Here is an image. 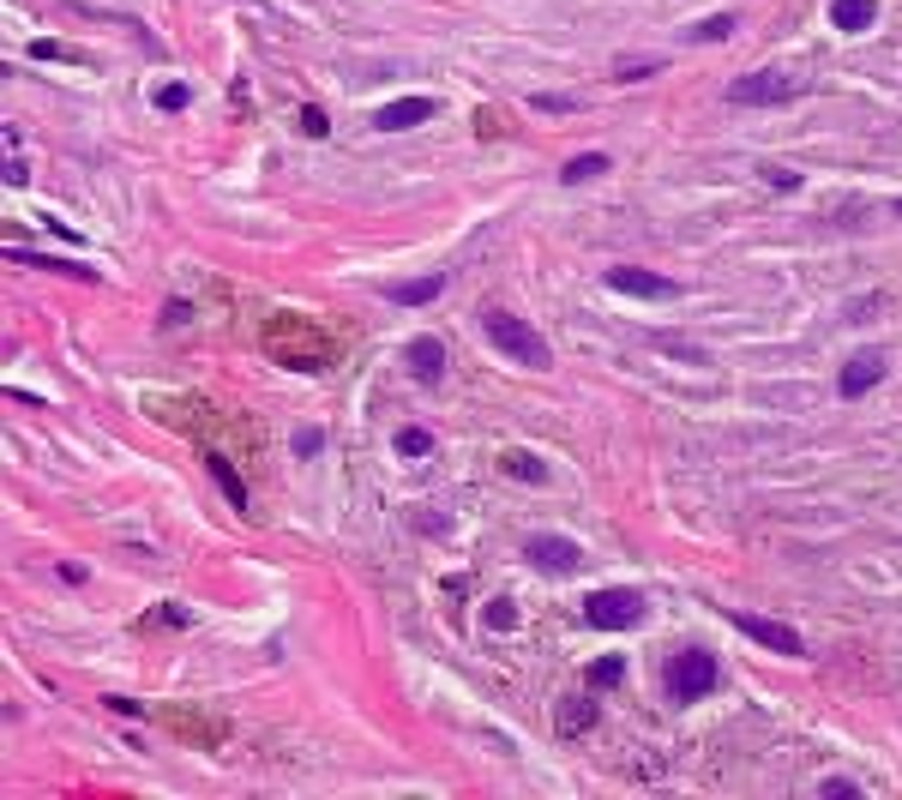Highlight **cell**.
Returning a JSON list of instances; mask_svg holds the SVG:
<instances>
[{"instance_id":"cell-7","label":"cell","mask_w":902,"mask_h":800,"mask_svg":"<svg viewBox=\"0 0 902 800\" xmlns=\"http://www.w3.org/2000/svg\"><path fill=\"white\" fill-rule=\"evenodd\" d=\"M734 626L746 632L752 644H765V650H777V656H806V644H801V632L794 626H782V621H765V614H734Z\"/></svg>"},{"instance_id":"cell-30","label":"cell","mask_w":902,"mask_h":800,"mask_svg":"<svg viewBox=\"0 0 902 800\" xmlns=\"http://www.w3.org/2000/svg\"><path fill=\"white\" fill-rule=\"evenodd\" d=\"M765 180H770V187H777V193H794V187H801V175H794V169H777V163H770V169H765Z\"/></svg>"},{"instance_id":"cell-16","label":"cell","mask_w":902,"mask_h":800,"mask_svg":"<svg viewBox=\"0 0 902 800\" xmlns=\"http://www.w3.org/2000/svg\"><path fill=\"white\" fill-rule=\"evenodd\" d=\"M596 175H608V151H584V157H572L560 169L565 187H584V180H596Z\"/></svg>"},{"instance_id":"cell-31","label":"cell","mask_w":902,"mask_h":800,"mask_svg":"<svg viewBox=\"0 0 902 800\" xmlns=\"http://www.w3.org/2000/svg\"><path fill=\"white\" fill-rule=\"evenodd\" d=\"M24 180H31V175H24V163H19V151H12V157H7V187H24Z\"/></svg>"},{"instance_id":"cell-20","label":"cell","mask_w":902,"mask_h":800,"mask_svg":"<svg viewBox=\"0 0 902 800\" xmlns=\"http://www.w3.org/2000/svg\"><path fill=\"white\" fill-rule=\"evenodd\" d=\"M397 451H404V458H428V451H433V434H428V428H397Z\"/></svg>"},{"instance_id":"cell-13","label":"cell","mask_w":902,"mask_h":800,"mask_svg":"<svg viewBox=\"0 0 902 800\" xmlns=\"http://www.w3.org/2000/svg\"><path fill=\"white\" fill-rule=\"evenodd\" d=\"M831 19H836V31H872V24H879V0H836L831 7Z\"/></svg>"},{"instance_id":"cell-27","label":"cell","mask_w":902,"mask_h":800,"mask_svg":"<svg viewBox=\"0 0 902 800\" xmlns=\"http://www.w3.org/2000/svg\"><path fill=\"white\" fill-rule=\"evenodd\" d=\"M818 794H831V800H860V789H855L848 777H824V782H818Z\"/></svg>"},{"instance_id":"cell-15","label":"cell","mask_w":902,"mask_h":800,"mask_svg":"<svg viewBox=\"0 0 902 800\" xmlns=\"http://www.w3.org/2000/svg\"><path fill=\"white\" fill-rule=\"evenodd\" d=\"M211 475L223 482V494H229V506H235V512H248V506H253V500H248V482L235 475V463H229L223 451H211Z\"/></svg>"},{"instance_id":"cell-19","label":"cell","mask_w":902,"mask_h":800,"mask_svg":"<svg viewBox=\"0 0 902 800\" xmlns=\"http://www.w3.org/2000/svg\"><path fill=\"white\" fill-rule=\"evenodd\" d=\"M506 470L518 475V482H548V470H541L536 451H506Z\"/></svg>"},{"instance_id":"cell-17","label":"cell","mask_w":902,"mask_h":800,"mask_svg":"<svg viewBox=\"0 0 902 800\" xmlns=\"http://www.w3.org/2000/svg\"><path fill=\"white\" fill-rule=\"evenodd\" d=\"M734 31H740V19H734V12H716V19L692 24V31H686V43H728Z\"/></svg>"},{"instance_id":"cell-1","label":"cell","mask_w":902,"mask_h":800,"mask_svg":"<svg viewBox=\"0 0 902 800\" xmlns=\"http://www.w3.org/2000/svg\"><path fill=\"white\" fill-rule=\"evenodd\" d=\"M265 350L277 368H295V373H326L331 368V338L314 326V319H301V314H277L265 326Z\"/></svg>"},{"instance_id":"cell-23","label":"cell","mask_w":902,"mask_h":800,"mask_svg":"<svg viewBox=\"0 0 902 800\" xmlns=\"http://www.w3.org/2000/svg\"><path fill=\"white\" fill-rule=\"evenodd\" d=\"M656 350H668V355L692 361V368H711V355H704V350H692V343H680V338H656Z\"/></svg>"},{"instance_id":"cell-26","label":"cell","mask_w":902,"mask_h":800,"mask_svg":"<svg viewBox=\"0 0 902 800\" xmlns=\"http://www.w3.org/2000/svg\"><path fill=\"white\" fill-rule=\"evenodd\" d=\"M530 102H536V109H541V114H572V109H578V102H572V97H553V90H536V97H530Z\"/></svg>"},{"instance_id":"cell-25","label":"cell","mask_w":902,"mask_h":800,"mask_svg":"<svg viewBox=\"0 0 902 800\" xmlns=\"http://www.w3.org/2000/svg\"><path fill=\"white\" fill-rule=\"evenodd\" d=\"M289 446H295V458H314V451L326 446V434H319V428H295V440H289Z\"/></svg>"},{"instance_id":"cell-4","label":"cell","mask_w":902,"mask_h":800,"mask_svg":"<svg viewBox=\"0 0 902 800\" xmlns=\"http://www.w3.org/2000/svg\"><path fill=\"white\" fill-rule=\"evenodd\" d=\"M584 621L602 626V632H626L644 621V596L638 590H596V596L584 602Z\"/></svg>"},{"instance_id":"cell-32","label":"cell","mask_w":902,"mask_h":800,"mask_svg":"<svg viewBox=\"0 0 902 800\" xmlns=\"http://www.w3.org/2000/svg\"><path fill=\"white\" fill-rule=\"evenodd\" d=\"M897 211H902V199H897Z\"/></svg>"},{"instance_id":"cell-11","label":"cell","mask_w":902,"mask_h":800,"mask_svg":"<svg viewBox=\"0 0 902 800\" xmlns=\"http://www.w3.org/2000/svg\"><path fill=\"white\" fill-rule=\"evenodd\" d=\"M409 373H416L421 385H440V373H446V343H440V338H416V343H409Z\"/></svg>"},{"instance_id":"cell-22","label":"cell","mask_w":902,"mask_h":800,"mask_svg":"<svg viewBox=\"0 0 902 800\" xmlns=\"http://www.w3.org/2000/svg\"><path fill=\"white\" fill-rule=\"evenodd\" d=\"M620 675H626L620 656H602V662H590V687H620Z\"/></svg>"},{"instance_id":"cell-14","label":"cell","mask_w":902,"mask_h":800,"mask_svg":"<svg viewBox=\"0 0 902 800\" xmlns=\"http://www.w3.org/2000/svg\"><path fill=\"white\" fill-rule=\"evenodd\" d=\"M440 289H446V277L433 271V277H416V283H385V302H397V307H421V302H433Z\"/></svg>"},{"instance_id":"cell-2","label":"cell","mask_w":902,"mask_h":800,"mask_svg":"<svg viewBox=\"0 0 902 800\" xmlns=\"http://www.w3.org/2000/svg\"><path fill=\"white\" fill-rule=\"evenodd\" d=\"M482 331H487V343H494L499 355H512L518 368H548V361H553L548 338H541L530 319L506 314V307H482Z\"/></svg>"},{"instance_id":"cell-6","label":"cell","mask_w":902,"mask_h":800,"mask_svg":"<svg viewBox=\"0 0 902 800\" xmlns=\"http://www.w3.org/2000/svg\"><path fill=\"white\" fill-rule=\"evenodd\" d=\"M884 368H891V355H884V350H855L843 361V373H836V392H843V397H867L872 385L884 380Z\"/></svg>"},{"instance_id":"cell-3","label":"cell","mask_w":902,"mask_h":800,"mask_svg":"<svg viewBox=\"0 0 902 800\" xmlns=\"http://www.w3.org/2000/svg\"><path fill=\"white\" fill-rule=\"evenodd\" d=\"M662 687H668V699H680V704L704 699V692L716 687V656L711 650H674L662 668Z\"/></svg>"},{"instance_id":"cell-9","label":"cell","mask_w":902,"mask_h":800,"mask_svg":"<svg viewBox=\"0 0 902 800\" xmlns=\"http://www.w3.org/2000/svg\"><path fill=\"white\" fill-rule=\"evenodd\" d=\"M421 121H433V97H397L373 114L380 133H409V127H421Z\"/></svg>"},{"instance_id":"cell-8","label":"cell","mask_w":902,"mask_h":800,"mask_svg":"<svg viewBox=\"0 0 902 800\" xmlns=\"http://www.w3.org/2000/svg\"><path fill=\"white\" fill-rule=\"evenodd\" d=\"M608 289L644 295V302H668V295H680V283L674 277H656V271H638V265H614L608 271Z\"/></svg>"},{"instance_id":"cell-18","label":"cell","mask_w":902,"mask_h":800,"mask_svg":"<svg viewBox=\"0 0 902 800\" xmlns=\"http://www.w3.org/2000/svg\"><path fill=\"white\" fill-rule=\"evenodd\" d=\"M482 626H487V632H512V626H518V602H512V596H494V602L482 609Z\"/></svg>"},{"instance_id":"cell-12","label":"cell","mask_w":902,"mask_h":800,"mask_svg":"<svg viewBox=\"0 0 902 800\" xmlns=\"http://www.w3.org/2000/svg\"><path fill=\"white\" fill-rule=\"evenodd\" d=\"M7 260L12 265H31V271H55V277H79V283L97 277V271L79 265V260H48V253H31V248H7Z\"/></svg>"},{"instance_id":"cell-10","label":"cell","mask_w":902,"mask_h":800,"mask_svg":"<svg viewBox=\"0 0 902 800\" xmlns=\"http://www.w3.org/2000/svg\"><path fill=\"white\" fill-rule=\"evenodd\" d=\"M524 554L541 566V572H572L584 554H578V541H565V536H530L524 541Z\"/></svg>"},{"instance_id":"cell-28","label":"cell","mask_w":902,"mask_h":800,"mask_svg":"<svg viewBox=\"0 0 902 800\" xmlns=\"http://www.w3.org/2000/svg\"><path fill=\"white\" fill-rule=\"evenodd\" d=\"M301 133H307V139H326V133H331L326 109H301Z\"/></svg>"},{"instance_id":"cell-21","label":"cell","mask_w":902,"mask_h":800,"mask_svg":"<svg viewBox=\"0 0 902 800\" xmlns=\"http://www.w3.org/2000/svg\"><path fill=\"white\" fill-rule=\"evenodd\" d=\"M590 722H596V704H590V699H572V711L560 716V734H584Z\"/></svg>"},{"instance_id":"cell-5","label":"cell","mask_w":902,"mask_h":800,"mask_svg":"<svg viewBox=\"0 0 902 800\" xmlns=\"http://www.w3.org/2000/svg\"><path fill=\"white\" fill-rule=\"evenodd\" d=\"M794 97H801V79H789V73H746L728 85V102H752V109H777Z\"/></svg>"},{"instance_id":"cell-29","label":"cell","mask_w":902,"mask_h":800,"mask_svg":"<svg viewBox=\"0 0 902 800\" xmlns=\"http://www.w3.org/2000/svg\"><path fill=\"white\" fill-rule=\"evenodd\" d=\"M157 109H187V85H157Z\"/></svg>"},{"instance_id":"cell-24","label":"cell","mask_w":902,"mask_h":800,"mask_svg":"<svg viewBox=\"0 0 902 800\" xmlns=\"http://www.w3.org/2000/svg\"><path fill=\"white\" fill-rule=\"evenodd\" d=\"M656 73H662V61H620V79H626V85L656 79Z\"/></svg>"}]
</instances>
